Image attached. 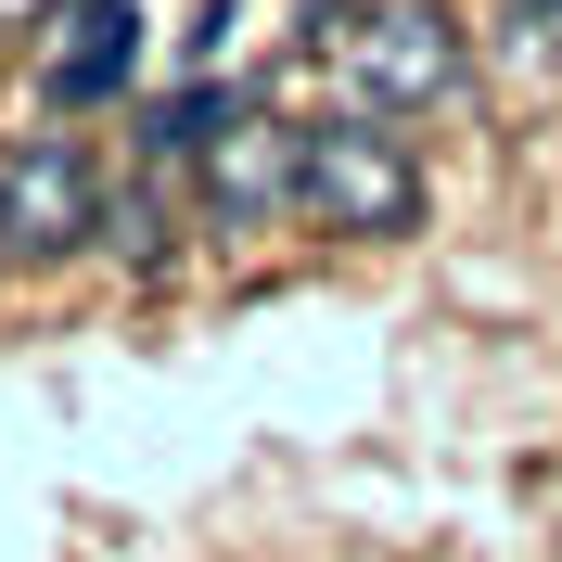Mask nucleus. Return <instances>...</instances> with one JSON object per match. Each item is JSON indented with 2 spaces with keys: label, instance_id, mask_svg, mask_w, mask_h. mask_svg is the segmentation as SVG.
<instances>
[{
  "label": "nucleus",
  "instance_id": "nucleus-3",
  "mask_svg": "<svg viewBox=\"0 0 562 562\" xmlns=\"http://www.w3.org/2000/svg\"><path fill=\"white\" fill-rule=\"evenodd\" d=\"M103 244V179L65 128H38L26 154H0V269H52V256Z\"/></svg>",
  "mask_w": 562,
  "mask_h": 562
},
{
  "label": "nucleus",
  "instance_id": "nucleus-2",
  "mask_svg": "<svg viewBox=\"0 0 562 562\" xmlns=\"http://www.w3.org/2000/svg\"><path fill=\"white\" fill-rule=\"evenodd\" d=\"M294 205L346 244H396V231H422V154L384 115H319L294 140Z\"/></svg>",
  "mask_w": 562,
  "mask_h": 562
},
{
  "label": "nucleus",
  "instance_id": "nucleus-7",
  "mask_svg": "<svg viewBox=\"0 0 562 562\" xmlns=\"http://www.w3.org/2000/svg\"><path fill=\"white\" fill-rule=\"evenodd\" d=\"M217 115H231V103H217V90H179V103H154V128H140V140L192 167V154H205V128H217Z\"/></svg>",
  "mask_w": 562,
  "mask_h": 562
},
{
  "label": "nucleus",
  "instance_id": "nucleus-1",
  "mask_svg": "<svg viewBox=\"0 0 562 562\" xmlns=\"http://www.w3.org/2000/svg\"><path fill=\"white\" fill-rule=\"evenodd\" d=\"M319 52L346 65L358 115H435L473 90V38H460L448 0H371V13H333Z\"/></svg>",
  "mask_w": 562,
  "mask_h": 562
},
{
  "label": "nucleus",
  "instance_id": "nucleus-9",
  "mask_svg": "<svg viewBox=\"0 0 562 562\" xmlns=\"http://www.w3.org/2000/svg\"><path fill=\"white\" fill-rule=\"evenodd\" d=\"M525 13H562V0H525Z\"/></svg>",
  "mask_w": 562,
  "mask_h": 562
},
{
  "label": "nucleus",
  "instance_id": "nucleus-4",
  "mask_svg": "<svg viewBox=\"0 0 562 562\" xmlns=\"http://www.w3.org/2000/svg\"><path fill=\"white\" fill-rule=\"evenodd\" d=\"M294 140H307V128H281V115H256V103H231L205 128V154H192V217H205L217 244L294 217Z\"/></svg>",
  "mask_w": 562,
  "mask_h": 562
},
{
  "label": "nucleus",
  "instance_id": "nucleus-8",
  "mask_svg": "<svg viewBox=\"0 0 562 562\" xmlns=\"http://www.w3.org/2000/svg\"><path fill=\"white\" fill-rule=\"evenodd\" d=\"M52 13H65V0H0V26H26V38L52 26Z\"/></svg>",
  "mask_w": 562,
  "mask_h": 562
},
{
  "label": "nucleus",
  "instance_id": "nucleus-6",
  "mask_svg": "<svg viewBox=\"0 0 562 562\" xmlns=\"http://www.w3.org/2000/svg\"><path fill=\"white\" fill-rule=\"evenodd\" d=\"M103 256L167 269V192H103Z\"/></svg>",
  "mask_w": 562,
  "mask_h": 562
},
{
  "label": "nucleus",
  "instance_id": "nucleus-5",
  "mask_svg": "<svg viewBox=\"0 0 562 562\" xmlns=\"http://www.w3.org/2000/svg\"><path fill=\"white\" fill-rule=\"evenodd\" d=\"M128 65H140V0H65V13L38 26V90H52V115L128 103Z\"/></svg>",
  "mask_w": 562,
  "mask_h": 562
}]
</instances>
